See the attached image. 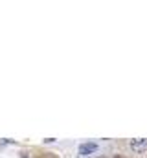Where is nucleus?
I'll use <instances>...</instances> for the list:
<instances>
[{"label": "nucleus", "mask_w": 147, "mask_h": 158, "mask_svg": "<svg viewBox=\"0 0 147 158\" xmlns=\"http://www.w3.org/2000/svg\"><path fill=\"white\" fill-rule=\"evenodd\" d=\"M98 151V145L96 143H81L79 145V155L81 156H86V155H92V153H96Z\"/></svg>", "instance_id": "nucleus-1"}, {"label": "nucleus", "mask_w": 147, "mask_h": 158, "mask_svg": "<svg viewBox=\"0 0 147 158\" xmlns=\"http://www.w3.org/2000/svg\"><path fill=\"white\" fill-rule=\"evenodd\" d=\"M131 147H132V151H136V153H142V151H145V149H147V140H145V138L132 140V142H131Z\"/></svg>", "instance_id": "nucleus-2"}, {"label": "nucleus", "mask_w": 147, "mask_h": 158, "mask_svg": "<svg viewBox=\"0 0 147 158\" xmlns=\"http://www.w3.org/2000/svg\"><path fill=\"white\" fill-rule=\"evenodd\" d=\"M46 158H57V156H52V155H50V156H46Z\"/></svg>", "instance_id": "nucleus-3"}]
</instances>
